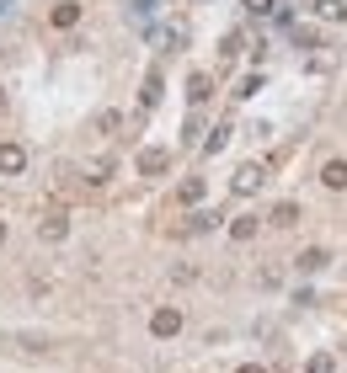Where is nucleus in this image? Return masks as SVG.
I'll return each mask as SVG.
<instances>
[{
    "mask_svg": "<svg viewBox=\"0 0 347 373\" xmlns=\"http://www.w3.org/2000/svg\"><path fill=\"white\" fill-rule=\"evenodd\" d=\"M17 171H27V150L21 144H0V177H17Z\"/></svg>",
    "mask_w": 347,
    "mask_h": 373,
    "instance_id": "obj_1",
    "label": "nucleus"
},
{
    "mask_svg": "<svg viewBox=\"0 0 347 373\" xmlns=\"http://www.w3.org/2000/svg\"><path fill=\"white\" fill-rule=\"evenodd\" d=\"M150 331L155 336H177L182 331V310H155L150 314Z\"/></svg>",
    "mask_w": 347,
    "mask_h": 373,
    "instance_id": "obj_2",
    "label": "nucleus"
},
{
    "mask_svg": "<svg viewBox=\"0 0 347 373\" xmlns=\"http://www.w3.org/2000/svg\"><path fill=\"white\" fill-rule=\"evenodd\" d=\"M321 181H326L331 192H347V160H326V171H321Z\"/></svg>",
    "mask_w": 347,
    "mask_h": 373,
    "instance_id": "obj_3",
    "label": "nucleus"
},
{
    "mask_svg": "<svg viewBox=\"0 0 347 373\" xmlns=\"http://www.w3.org/2000/svg\"><path fill=\"white\" fill-rule=\"evenodd\" d=\"M38 235H43V240H64V235H70V219H64V214H48V219L38 224Z\"/></svg>",
    "mask_w": 347,
    "mask_h": 373,
    "instance_id": "obj_4",
    "label": "nucleus"
},
{
    "mask_svg": "<svg viewBox=\"0 0 347 373\" xmlns=\"http://www.w3.org/2000/svg\"><path fill=\"white\" fill-rule=\"evenodd\" d=\"M48 21H54V27H75V21H81V6H75V0H59Z\"/></svg>",
    "mask_w": 347,
    "mask_h": 373,
    "instance_id": "obj_5",
    "label": "nucleus"
},
{
    "mask_svg": "<svg viewBox=\"0 0 347 373\" xmlns=\"http://www.w3.org/2000/svg\"><path fill=\"white\" fill-rule=\"evenodd\" d=\"M166 160H171L166 150H144V155H139V171H144V177H161V171H166Z\"/></svg>",
    "mask_w": 347,
    "mask_h": 373,
    "instance_id": "obj_6",
    "label": "nucleus"
},
{
    "mask_svg": "<svg viewBox=\"0 0 347 373\" xmlns=\"http://www.w3.org/2000/svg\"><path fill=\"white\" fill-rule=\"evenodd\" d=\"M257 187H262V171L257 165H241L235 171V192H257Z\"/></svg>",
    "mask_w": 347,
    "mask_h": 373,
    "instance_id": "obj_7",
    "label": "nucleus"
},
{
    "mask_svg": "<svg viewBox=\"0 0 347 373\" xmlns=\"http://www.w3.org/2000/svg\"><path fill=\"white\" fill-rule=\"evenodd\" d=\"M272 224H278V230H294V224H299V203H278V208H272Z\"/></svg>",
    "mask_w": 347,
    "mask_h": 373,
    "instance_id": "obj_8",
    "label": "nucleus"
},
{
    "mask_svg": "<svg viewBox=\"0 0 347 373\" xmlns=\"http://www.w3.org/2000/svg\"><path fill=\"white\" fill-rule=\"evenodd\" d=\"M208 91H214L208 75H192V80H187V97H192V101H208Z\"/></svg>",
    "mask_w": 347,
    "mask_h": 373,
    "instance_id": "obj_9",
    "label": "nucleus"
},
{
    "mask_svg": "<svg viewBox=\"0 0 347 373\" xmlns=\"http://www.w3.org/2000/svg\"><path fill=\"white\" fill-rule=\"evenodd\" d=\"M230 235H235V240H251V235H257V219H235V224H230Z\"/></svg>",
    "mask_w": 347,
    "mask_h": 373,
    "instance_id": "obj_10",
    "label": "nucleus"
},
{
    "mask_svg": "<svg viewBox=\"0 0 347 373\" xmlns=\"http://www.w3.org/2000/svg\"><path fill=\"white\" fill-rule=\"evenodd\" d=\"M155 101H161V75L144 80V107H155Z\"/></svg>",
    "mask_w": 347,
    "mask_h": 373,
    "instance_id": "obj_11",
    "label": "nucleus"
},
{
    "mask_svg": "<svg viewBox=\"0 0 347 373\" xmlns=\"http://www.w3.org/2000/svg\"><path fill=\"white\" fill-rule=\"evenodd\" d=\"M299 267H305V272H315V267H326V251H305V256H299Z\"/></svg>",
    "mask_w": 347,
    "mask_h": 373,
    "instance_id": "obj_12",
    "label": "nucleus"
},
{
    "mask_svg": "<svg viewBox=\"0 0 347 373\" xmlns=\"http://www.w3.org/2000/svg\"><path fill=\"white\" fill-rule=\"evenodd\" d=\"M198 197H204V177H198V181H182V203H198Z\"/></svg>",
    "mask_w": 347,
    "mask_h": 373,
    "instance_id": "obj_13",
    "label": "nucleus"
},
{
    "mask_svg": "<svg viewBox=\"0 0 347 373\" xmlns=\"http://www.w3.org/2000/svg\"><path fill=\"white\" fill-rule=\"evenodd\" d=\"M310 373H331V357L321 352V357H310Z\"/></svg>",
    "mask_w": 347,
    "mask_h": 373,
    "instance_id": "obj_14",
    "label": "nucleus"
},
{
    "mask_svg": "<svg viewBox=\"0 0 347 373\" xmlns=\"http://www.w3.org/2000/svg\"><path fill=\"white\" fill-rule=\"evenodd\" d=\"M241 373H267V368H257V363H246V368H241Z\"/></svg>",
    "mask_w": 347,
    "mask_h": 373,
    "instance_id": "obj_15",
    "label": "nucleus"
},
{
    "mask_svg": "<svg viewBox=\"0 0 347 373\" xmlns=\"http://www.w3.org/2000/svg\"><path fill=\"white\" fill-rule=\"evenodd\" d=\"M251 11H267V0H251Z\"/></svg>",
    "mask_w": 347,
    "mask_h": 373,
    "instance_id": "obj_16",
    "label": "nucleus"
},
{
    "mask_svg": "<svg viewBox=\"0 0 347 373\" xmlns=\"http://www.w3.org/2000/svg\"><path fill=\"white\" fill-rule=\"evenodd\" d=\"M0 245H6V219H0Z\"/></svg>",
    "mask_w": 347,
    "mask_h": 373,
    "instance_id": "obj_17",
    "label": "nucleus"
},
{
    "mask_svg": "<svg viewBox=\"0 0 347 373\" xmlns=\"http://www.w3.org/2000/svg\"><path fill=\"white\" fill-rule=\"evenodd\" d=\"M0 112H6V97H0Z\"/></svg>",
    "mask_w": 347,
    "mask_h": 373,
    "instance_id": "obj_18",
    "label": "nucleus"
}]
</instances>
